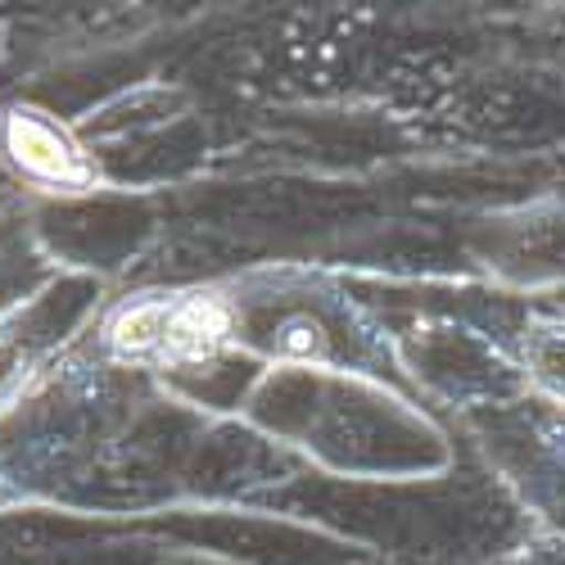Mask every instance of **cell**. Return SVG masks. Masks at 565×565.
<instances>
[{
  "label": "cell",
  "instance_id": "obj_1",
  "mask_svg": "<svg viewBox=\"0 0 565 565\" xmlns=\"http://www.w3.org/2000/svg\"><path fill=\"white\" fill-rule=\"evenodd\" d=\"M6 150L32 181H45V185L86 181L82 154L68 146V136L55 122H45L41 114H14L6 122Z\"/></svg>",
  "mask_w": 565,
  "mask_h": 565
},
{
  "label": "cell",
  "instance_id": "obj_2",
  "mask_svg": "<svg viewBox=\"0 0 565 565\" xmlns=\"http://www.w3.org/2000/svg\"><path fill=\"white\" fill-rule=\"evenodd\" d=\"M525 358H530L534 381L565 403V321L534 326V335L525 340Z\"/></svg>",
  "mask_w": 565,
  "mask_h": 565
}]
</instances>
